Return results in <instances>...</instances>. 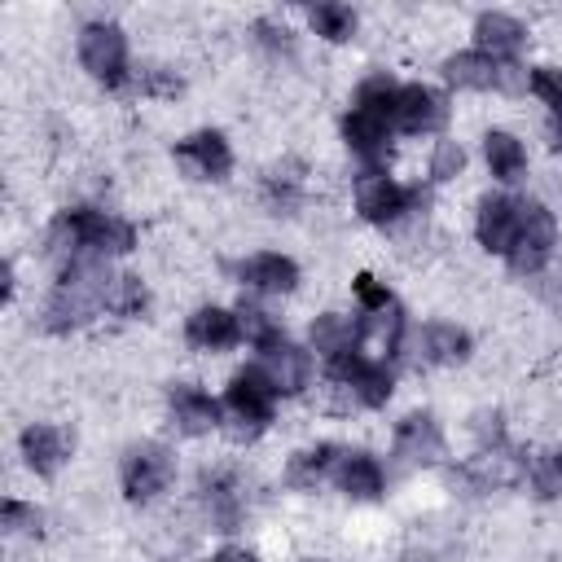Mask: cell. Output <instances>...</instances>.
Returning a JSON list of instances; mask_svg holds the SVG:
<instances>
[{"instance_id": "obj_1", "label": "cell", "mask_w": 562, "mask_h": 562, "mask_svg": "<svg viewBox=\"0 0 562 562\" xmlns=\"http://www.w3.org/2000/svg\"><path fill=\"white\" fill-rule=\"evenodd\" d=\"M110 285H114V277L101 268V259L75 255V259L66 263L61 281L53 285L48 303H44V329L66 334V329L83 325L101 303H110Z\"/></svg>"}, {"instance_id": "obj_2", "label": "cell", "mask_w": 562, "mask_h": 562, "mask_svg": "<svg viewBox=\"0 0 562 562\" xmlns=\"http://www.w3.org/2000/svg\"><path fill=\"white\" fill-rule=\"evenodd\" d=\"M136 246V228L92 211V206H70L57 215L48 228V250H92V255H127Z\"/></svg>"}, {"instance_id": "obj_3", "label": "cell", "mask_w": 562, "mask_h": 562, "mask_svg": "<svg viewBox=\"0 0 562 562\" xmlns=\"http://www.w3.org/2000/svg\"><path fill=\"white\" fill-rule=\"evenodd\" d=\"M79 61L92 79L105 88H119L127 79V40L114 22H88L79 31Z\"/></svg>"}, {"instance_id": "obj_4", "label": "cell", "mask_w": 562, "mask_h": 562, "mask_svg": "<svg viewBox=\"0 0 562 562\" xmlns=\"http://www.w3.org/2000/svg\"><path fill=\"white\" fill-rule=\"evenodd\" d=\"M272 400H277V391H272V382L263 378V369H259V364H255V369H241V373L233 378V386H228L233 435H237V439H255V435L272 422Z\"/></svg>"}, {"instance_id": "obj_5", "label": "cell", "mask_w": 562, "mask_h": 562, "mask_svg": "<svg viewBox=\"0 0 562 562\" xmlns=\"http://www.w3.org/2000/svg\"><path fill=\"white\" fill-rule=\"evenodd\" d=\"M553 241H558V228H553V215L540 206V202H522V215H518V237L509 246V263L514 272H540L553 255Z\"/></svg>"}, {"instance_id": "obj_6", "label": "cell", "mask_w": 562, "mask_h": 562, "mask_svg": "<svg viewBox=\"0 0 562 562\" xmlns=\"http://www.w3.org/2000/svg\"><path fill=\"white\" fill-rule=\"evenodd\" d=\"M171 483V457L162 443H136L123 457V492L127 501H154Z\"/></svg>"}, {"instance_id": "obj_7", "label": "cell", "mask_w": 562, "mask_h": 562, "mask_svg": "<svg viewBox=\"0 0 562 562\" xmlns=\"http://www.w3.org/2000/svg\"><path fill=\"white\" fill-rule=\"evenodd\" d=\"M448 83L457 88H522V70L514 61H496L483 48L479 53H457L443 61Z\"/></svg>"}, {"instance_id": "obj_8", "label": "cell", "mask_w": 562, "mask_h": 562, "mask_svg": "<svg viewBox=\"0 0 562 562\" xmlns=\"http://www.w3.org/2000/svg\"><path fill=\"white\" fill-rule=\"evenodd\" d=\"M176 162L198 180H224L233 167V154L220 132H193L176 145Z\"/></svg>"}, {"instance_id": "obj_9", "label": "cell", "mask_w": 562, "mask_h": 562, "mask_svg": "<svg viewBox=\"0 0 562 562\" xmlns=\"http://www.w3.org/2000/svg\"><path fill=\"white\" fill-rule=\"evenodd\" d=\"M417 198H422V193L400 189V184H395V180H386L382 171H369V176L356 184V206H360V215H364V220H373V224H386V220L404 215Z\"/></svg>"}, {"instance_id": "obj_10", "label": "cell", "mask_w": 562, "mask_h": 562, "mask_svg": "<svg viewBox=\"0 0 562 562\" xmlns=\"http://www.w3.org/2000/svg\"><path fill=\"white\" fill-rule=\"evenodd\" d=\"M448 119V105H443V97L435 92V88H426V83H408V88H400V97H395V127H404V132H435L439 123Z\"/></svg>"}, {"instance_id": "obj_11", "label": "cell", "mask_w": 562, "mask_h": 562, "mask_svg": "<svg viewBox=\"0 0 562 562\" xmlns=\"http://www.w3.org/2000/svg\"><path fill=\"white\" fill-rule=\"evenodd\" d=\"M395 457H404L408 465H430L443 457V435L430 413H408L395 426Z\"/></svg>"}, {"instance_id": "obj_12", "label": "cell", "mask_w": 562, "mask_h": 562, "mask_svg": "<svg viewBox=\"0 0 562 562\" xmlns=\"http://www.w3.org/2000/svg\"><path fill=\"white\" fill-rule=\"evenodd\" d=\"M334 378L347 382L351 395H356L360 404H369V408H378V404L391 400V373H386L382 364L364 360V356H342V360H334Z\"/></svg>"}, {"instance_id": "obj_13", "label": "cell", "mask_w": 562, "mask_h": 562, "mask_svg": "<svg viewBox=\"0 0 562 562\" xmlns=\"http://www.w3.org/2000/svg\"><path fill=\"white\" fill-rule=\"evenodd\" d=\"M518 215H522L518 202H509V198H483L479 202V220H474L479 241L487 250H496V255H509V246L518 237Z\"/></svg>"}, {"instance_id": "obj_14", "label": "cell", "mask_w": 562, "mask_h": 562, "mask_svg": "<svg viewBox=\"0 0 562 562\" xmlns=\"http://www.w3.org/2000/svg\"><path fill=\"white\" fill-rule=\"evenodd\" d=\"M171 426L180 435H206L220 426V404L198 386H171Z\"/></svg>"}, {"instance_id": "obj_15", "label": "cell", "mask_w": 562, "mask_h": 562, "mask_svg": "<svg viewBox=\"0 0 562 562\" xmlns=\"http://www.w3.org/2000/svg\"><path fill=\"white\" fill-rule=\"evenodd\" d=\"M202 501H206V514L220 531H237L241 522V492H237V479L228 470H215V474H202Z\"/></svg>"}, {"instance_id": "obj_16", "label": "cell", "mask_w": 562, "mask_h": 562, "mask_svg": "<svg viewBox=\"0 0 562 562\" xmlns=\"http://www.w3.org/2000/svg\"><path fill=\"white\" fill-rule=\"evenodd\" d=\"M342 136H347V145H351L364 162H382V158L391 154V145H386V119H382V114H369V110H360V105L342 119Z\"/></svg>"}, {"instance_id": "obj_17", "label": "cell", "mask_w": 562, "mask_h": 562, "mask_svg": "<svg viewBox=\"0 0 562 562\" xmlns=\"http://www.w3.org/2000/svg\"><path fill=\"white\" fill-rule=\"evenodd\" d=\"M189 342L193 347H206V351H224V347H233L237 338H241V325H237V316L233 312H224V307H198L193 316H189Z\"/></svg>"}, {"instance_id": "obj_18", "label": "cell", "mask_w": 562, "mask_h": 562, "mask_svg": "<svg viewBox=\"0 0 562 562\" xmlns=\"http://www.w3.org/2000/svg\"><path fill=\"white\" fill-rule=\"evenodd\" d=\"M259 369H263V378L272 382V391H281V395H299V391L307 386V373H312L307 356H303L299 347H290V342L263 351V364H259Z\"/></svg>"}, {"instance_id": "obj_19", "label": "cell", "mask_w": 562, "mask_h": 562, "mask_svg": "<svg viewBox=\"0 0 562 562\" xmlns=\"http://www.w3.org/2000/svg\"><path fill=\"white\" fill-rule=\"evenodd\" d=\"M474 35H479L483 53L496 57V61H501V57H514V53L527 44V26H522L518 18H509V13H479Z\"/></svg>"}, {"instance_id": "obj_20", "label": "cell", "mask_w": 562, "mask_h": 562, "mask_svg": "<svg viewBox=\"0 0 562 562\" xmlns=\"http://www.w3.org/2000/svg\"><path fill=\"white\" fill-rule=\"evenodd\" d=\"M241 281L263 290V294H285L299 285V263L285 255H255L241 263Z\"/></svg>"}, {"instance_id": "obj_21", "label": "cell", "mask_w": 562, "mask_h": 562, "mask_svg": "<svg viewBox=\"0 0 562 562\" xmlns=\"http://www.w3.org/2000/svg\"><path fill=\"white\" fill-rule=\"evenodd\" d=\"M66 452H70V443H66V435L57 426H26L22 430V457H26V465L35 474H57Z\"/></svg>"}, {"instance_id": "obj_22", "label": "cell", "mask_w": 562, "mask_h": 562, "mask_svg": "<svg viewBox=\"0 0 562 562\" xmlns=\"http://www.w3.org/2000/svg\"><path fill=\"white\" fill-rule=\"evenodd\" d=\"M334 479H338V487H342L347 496H356V501H373V496L382 492V465H378L369 452H347V457H338Z\"/></svg>"}, {"instance_id": "obj_23", "label": "cell", "mask_w": 562, "mask_h": 562, "mask_svg": "<svg viewBox=\"0 0 562 562\" xmlns=\"http://www.w3.org/2000/svg\"><path fill=\"white\" fill-rule=\"evenodd\" d=\"M356 342H360V325H351V321L338 316V312L316 316V325H312V347L325 351L329 364L342 360V356H356Z\"/></svg>"}, {"instance_id": "obj_24", "label": "cell", "mask_w": 562, "mask_h": 562, "mask_svg": "<svg viewBox=\"0 0 562 562\" xmlns=\"http://www.w3.org/2000/svg\"><path fill=\"white\" fill-rule=\"evenodd\" d=\"M483 154H487V167H492L496 180H518L522 167H527V154H522L518 136H509V132H487Z\"/></svg>"}, {"instance_id": "obj_25", "label": "cell", "mask_w": 562, "mask_h": 562, "mask_svg": "<svg viewBox=\"0 0 562 562\" xmlns=\"http://www.w3.org/2000/svg\"><path fill=\"white\" fill-rule=\"evenodd\" d=\"M422 356L430 360V364H457V360H465L470 356V334L465 329H457V325H430L426 334H422Z\"/></svg>"}, {"instance_id": "obj_26", "label": "cell", "mask_w": 562, "mask_h": 562, "mask_svg": "<svg viewBox=\"0 0 562 562\" xmlns=\"http://www.w3.org/2000/svg\"><path fill=\"white\" fill-rule=\"evenodd\" d=\"M334 465H338V448H334V443L307 448V452H299V457L290 461V483H294V487H312V483H321Z\"/></svg>"}, {"instance_id": "obj_27", "label": "cell", "mask_w": 562, "mask_h": 562, "mask_svg": "<svg viewBox=\"0 0 562 562\" xmlns=\"http://www.w3.org/2000/svg\"><path fill=\"white\" fill-rule=\"evenodd\" d=\"M312 26H316V35H325V40H351L356 35V13L347 9V4H334V0H325V4H312Z\"/></svg>"}, {"instance_id": "obj_28", "label": "cell", "mask_w": 562, "mask_h": 562, "mask_svg": "<svg viewBox=\"0 0 562 562\" xmlns=\"http://www.w3.org/2000/svg\"><path fill=\"white\" fill-rule=\"evenodd\" d=\"M145 303H149V294H145V285H140V277H114V285H110V312H119V316H140L145 312Z\"/></svg>"}, {"instance_id": "obj_29", "label": "cell", "mask_w": 562, "mask_h": 562, "mask_svg": "<svg viewBox=\"0 0 562 562\" xmlns=\"http://www.w3.org/2000/svg\"><path fill=\"white\" fill-rule=\"evenodd\" d=\"M237 325H241V334L259 347V351H272V347H281L285 338H281V329L268 321V312H259V307H241L237 312Z\"/></svg>"}, {"instance_id": "obj_30", "label": "cell", "mask_w": 562, "mask_h": 562, "mask_svg": "<svg viewBox=\"0 0 562 562\" xmlns=\"http://www.w3.org/2000/svg\"><path fill=\"white\" fill-rule=\"evenodd\" d=\"M400 329H404V316H400V307L373 312V316L360 325V334H373V338L382 342V351H395V342H400Z\"/></svg>"}, {"instance_id": "obj_31", "label": "cell", "mask_w": 562, "mask_h": 562, "mask_svg": "<svg viewBox=\"0 0 562 562\" xmlns=\"http://www.w3.org/2000/svg\"><path fill=\"white\" fill-rule=\"evenodd\" d=\"M531 483H536L540 496H558V492H562V448L536 457V465H531Z\"/></svg>"}, {"instance_id": "obj_32", "label": "cell", "mask_w": 562, "mask_h": 562, "mask_svg": "<svg viewBox=\"0 0 562 562\" xmlns=\"http://www.w3.org/2000/svg\"><path fill=\"white\" fill-rule=\"evenodd\" d=\"M531 92H536L544 105H553V110L562 114V70H558V66L531 70Z\"/></svg>"}, {"instance_id": "obj_33", "label": "cell", "mask_w": 562, "mask_h": 562, "mask_svg": "<svg viewBox=\"0 0 562 562\" xmlns=\"http://www.w3.org/2000/svg\"><path fill=\"white\" fill-rule=\"evenodd\" d=\"M356 299H360L369 312H386V307H395L391 290H386L378 277H369V272H360V277H356Z\"/></svg>"}, {"instance_id": "obj_34", "label": "cell", "mask_w": 562, "mask_h": 562, "mask_svg": "<svg viewBox=\"0 0 562 562\" xmlns=\"http://www.w3.org/2000/svg\"><path fill=\"white\" fill-rule=\"evenodd\" d=\"M461 162H465L461 145L443 140V145L435 149V158H430V176H435V180H448V176H457V171H461Z\"/></svg>"}, {"instance_id": "obj_35", "label": "cell", "mask_w": 562, "mask_h": 562, "mask_svg": "<svg viewBox=\"0 0 562 562\" xmlns=\"http://www.w3.org/2000/svg\"><path fill=\"white\" fill-rule=\"evenodd\" d=\"M4 527L9 531H40V509L22 501H4Z\"/></svg>"}, {"instance_id": "obj_36", "label": "cell", "mask_w": 562, "mask_h": 562, "mask_svg": "<svg viewBox=\"0 0 562 562\" xmlns=\"http://www.w3.org/2000/svg\"><path fill=\"white\" fill-rule=\"evenodd\" d=\"M255 31H259V40H263L268 48H281V53H290V48H294L290 31H285V26H277V22H259Z\"/></svg>"}, {"instance_id": "obj_37", "label": "cell", "mask_w": 562, "mask_h": 562, "mask_svg": "<svg viewBox=\"0 0 562 562\" xmlns=\"http://www.w3.org/2000/svg\"><path fill=\"white\" fill-rule=\"evenodd\" d=\"M474 435L483 443H501V413H479L474 417Z\"/></svg>"}, {"instance_id": "obj_38", "label": "cell", "mask_w": 562, "mask_h": 562, "mask_svg": "<svg viewBox=\"0 0 562 562\" xmlns=\"http://www.w3.org/2000/svg\"><path fill=\"white\" fill-rule=\"evenodd\" d=\"M145 92H167V97H176V92H180V79H171V75H162V70H149V75H145Z\"/></svg>"}, {"instance_id": "obj_39", "label": "cell", "mask_w": 562, "mask_h": 562, "mask_svg": "<svg viewBox=\"0 0 562 562\" xmlns=\"http://www.w3.org/2000/svg\"><path fill=\"white\" fill-rule=\"evenodd\" d=\"M211 562H255V558H250L246 549H220V553H215Z\"/></svg>"}, {"instance_id": "obj_40", "label": "cell", "mask_w": 562, "mask_h": 562, "mask_svg": "<svg viewBox=\"0 0 562 562\" xmlns=\"http://www.w3.org/2000/svg\"><path fill=\"white\" fill-rule=\"evenodd\" d=\"M549 136H553V149H562V114L553 119V127H549Z\"/></svg>"}, {"instance_id": "obj_41", "label": "cell", "mask_w": 562, "mask_h": 562, "mask_svg": "<svg viewBox=\"0 0 562 562\" xmlns=\"http://www.w3.org/2000/svg\"><path fill=\"white\" fill-rule=\"evenodd\" d=\"M404 562H426V558H404Z\"/></svg>"}]
</instances>
